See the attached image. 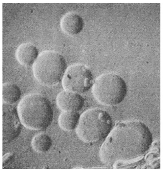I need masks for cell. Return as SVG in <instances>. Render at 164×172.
<instances>
[{
    "label": "cell",
    "instance_id": "8992f818",
    "mask_svg": "<svg viewBox=\"0 0 164 172\" xmlns=\"http://www.w3.org/2000/svg\"><path fill=\"white\" fill-rule=\"evenodd\" d=\"M94 76L91 71L82 64L68 67L62 79L65 90L79 94L88 91L94 84Z\"/></svg>",
    "mask_w": 164,
    "mask_h": 172
},
{
    "label": "cell",
    "instance_id": "30bf717a",
    "mask_svg": "<svg viewBox=\"0 0 164 172\" xmlns=\"http://www.w3.org/2000/svg\"><path fill=\"white\" fill-rule=\"evenodd\" d=\"M15 54L19 63L26 66L33 64L38 55L37 48L32 44L28 43L20 45L16 51Z\"/></svg>",
    "mask_w": 164,
    "mask_h": 172
},
{
    "label": "cell",
    "instance_id": "277c9868",
    "mask_svg": "<svg viewBox=\"0 0 164 172\" xmlns=\"http://www.w3.org/2000/svg\"><path fill=\"white\" fill-rule=\"evenodd\" d=\"M64 57L58 52L47 50L38 55L33 64L34 75L42 84L55 85L63 79L67 69Z\"/></svg>",
    "mask_w": 164,
    "mask_h": 172
},
{
    "label": "cell",
    "instance_id": "8fae6325",
    "mask_svg": "<svg viewBox=\"0 0 164 172\" xmlns=\"http://www.w3.org/2000/svg\"><path fill=\"white\" fill-rule=\"evenodd\" d=\"M80 117V115L77 112L64 111L59 117L58 122L59 126L64 130H73L77 128Z\"/></svg>",
    "mask_w": 164,
    "mask_h": 172
},
{
    "label": "cell",
    "instance_id": "7a4b0ae2",
    "mask_svg": "<svg viewBox=\"0 0 164 172\" xmlns=\"http://www.w3.org/2000/svg\"><path fill=\"white\" fill-rule=\"evenodd\" d=\"M17 112L21 124L31 130L46 129L53 119L50 101L39 94H30L24 97L18 104Z\"/></svg>",
    "mask_w": 164,
    "mask_h": 172
},
{
    "label": "cell",
    "instance_id": "3957f363",
    "mask_svg": "<svg viewBox=\"0 0 164 172\" xmlns=\"http://www.w3.org/2000/svg\"><path fill=\"white\" fill-rule=\"evenodd\" d=\"M112 125V118L107 111L100 108L91 109L80 116L76 133L85 142H97L107 137Z\"/></svg>",
    "mask_w": 164,
    "mask_h": 172
},
{
    "label": "cell",
    "instance_id": "52a82bcc",
    "mask_svg": "<svg viewBox=\"0 0 164 172\" xmlns=\"http://www.w3.org/2000/svg\"><path fill=\"white\" fill-rule=\"evenodd\" d=\"M21 122L17 110L11 105L5 103L3 106V139L5 142L14 139L20 134Z\"/></svg>",
    "mask_w": 164,
    "mask_h": 172
},
{
    "label": "cell",
    "instance_id": "5b68a950",
    "mask_svg": "<svg viewBox=\"0 0 164 172\" xmlns=\"http://www.w3.org/2000/svg\"><path fill=\"white\" fill-rule=\"evenodd\" d=\"M93 93L97 99L107 105H114L121 103L127 93L124 79L114 73H107L99 77L94 84Z\"/></svg>",
    "mask_w": 164,
    "mask_h": 172
},
{
    "label": "cell",
    "instance_id": "4fadbf2b",
    "mask_svg": "<svg viewBox=\"0 0 164 172\" xmlns=\"http://www.w3.org/2000/svg\"><path fill=\"white\" fill-rule=\"evenodd\" d=\"M31 144L35 151L38 153H44L50 149L52 145V141L47 134L39 133L33 137Z\"/></svg>",
    "mask_w": 164,
    "mask_h": 172
},
{
    "label": "cell",
    "instance_id": "9c48e42d",
    "mask_svg": "<svg viewBox=\"0 0 164 172\" xmlns=\"http://www.w3.org/2000/svg\"><path fill=\"white\" fill-rule=\"evenodd\" d=\"M60 26L63 31L69 35H74L79 33L82 30L84 21L79 14L74 12L66 13L62 18Z\"/></svg>",
    "mask_w": 164,
    "mask_h": 172
},
{
    "label": "cell",
    "instance_id": "5bb4252c",
    "mask_svg": "<svg viewBox=\"0 0 164 172\" xmlns=\"http://www.w3.org/2000/svg\"><path fill=\"white\" fill-rule=\"evenodd\" d=\"M13 156L11 154H8L3 156V165H6L9 161H10Z\"/></svg>",
    "mask_w": 164,
    "mask_h": 172
},
{
    "label": "cell",
    "instance_id": "6da1fadb",
    "mask_svg": "<svg viewBox=\"0 0 164 172\" xmlns=\"http://www.w3.org/2000/svg\"><path fill=\"white\" fill-rule=\"evenodd\" d=\"M106 138L100 157L104 163L112 164L142 156L151 145L152 135L144 123L132 121L118 123Z\"/></svg>",
    "mask_w": 164,
    "mask_h": 172
},
{
    "label": "cell",
    "instance_id": "ba28073f",
    "mask_svg": "<svg viewBox=\"0 0 164 172\" xmlns=\"http://www.w3.org/2000/svg\"><path fill=\"white\" fill-rule=\"evenodd\" d=\"M56 103L59 108L64 111H80L85 104V99L80 94L64 90L57 95Z\"/></svg>",
    "mask_w": 164,
    "mask_h": 172
},
{
    "label": "cell",
    "instance_id": "7c38bea8",
    "mask_svg": "<svg viewBox=\"0 0 164 172\" xmlns=\"http://www.w3.org/2000/svg\"><path fill=\"white\" fill-rule=\"evenodd\" d=\"M21 93L19 88L16 84L6 83L3 85V100L4 103L11 105L20 98Z\"/></svg>",
    "mask_w": 164,
    "mask_h": 172
}]
</instances>
